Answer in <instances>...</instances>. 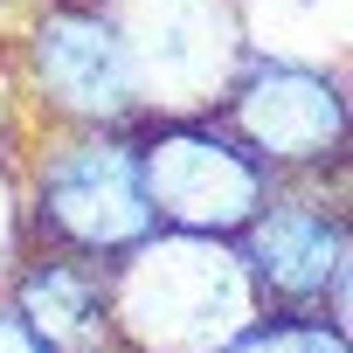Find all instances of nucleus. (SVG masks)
<instances>
[{"mask_svg":"<svg viewBox=\"0 0 353 353\" xmlns=\"http://www.w3.org/2000/svg\"><path fill=\"white\" fill-rule=\"evenodd\" d=\"M35 8H42V0H0V49H14V35L28 28Z\"/></svg>","mask_w":353,"mask_h":353,"instance_id":"9b49d317","label":"nucleus"},{"mask_svg":"<svg viewBox=\"0 0 353 353\" xmlns=\"http://www.w3.org/2000/svg\"><path fill=\"white\" fill-rule=\"evenodd\" d=\"M14 215H21V250H63V256L111 263L132 243H145L159 222L145 208L132 125L125 132L35 125L28 159L14 173Z\"/></svg>","mask_w":353,"mask_h":353,"instance_id":"f03ea898","label":"nucleus"},{"mask_svg":"<svg viewBox=\"0 0 353 353\" xmlns=\"http://www.w3.org/2000/svg\"><path fill=\"white\" fill-rule=\"evenodd\" d=\"M14 263L21 270L0 284V291H8V305L35 325V339L49 353H118L104 263L63 256V250H21Z\"/></svg>","mask_w":353,"mask_h":353,"instance_id":"6e6552de","label":"nucleus"},{"mask_svg":"<svg viewBox=\"0 0 353 353\" xmlns=\"http://www.w3.org/2000/svg\"><path fill=\"white\" fill-rule=\"evenodd\" d=\"M0 353H49V346L35 339V325L8 305V291H0Z\"/></svg>","mask_w":353,"mask_h":353,"instance_id":"9d476101","label":"nucleus"},{"mask_svg":"<svg viewBox=\"0 0 353 353\" xmlns=\"http://www.w3.org/2000/svg\"><path fill=\"white\" fill-rule=\"evenodd\" d=\"M215 118L277 181H339L346 173V77L325 63L250 49Z\"/></svg>","mask_w":353,"mask_h":353,"instance_id":"423d86ee","label":"nucleus"},{"mask_svg":"<svg viewBox=\"0 0 353 353\" xmlns=\"http://www.w3.org/2000/svg\"><path fill=\"white\" fill-rule=\"evenodd\" d=\"M118 353H222L263 319V298L229 236L152 229L104 263Z\"/></svg>","mask_w":353,"mask_h":353,"instance_id":"f257e3e1","label":"nucleus"},{"mask_svg":"<svg viewBox=\"0 0 353 353\" xmlns=\"http://www.w3.org/2000/svg\"><path fill=\"white\" fill-rule=\"evenodd\" d=\"M222 353H353L346 325L325 312H263L250 332H236Z\"/></svg>","mask_w":353,"mask_h":353,"instance_id":"1a4fd4ad","label":"nucleus"},{"mask_svg":"<svg viewBox=\"0 0 353 353\" xmlns=\"http://www.w3.org/2000/svg\"><path fill=\"white\" fill-rule=\"evenodd\" d=\"M145 118H201L250 63V0H104Z\"/></svg>","mask_w":353,"mask_h":353,"instance_id":"7ed1b4c3","label":"nucleus"},{"mask_svg":"<svg viewBox=\"0 0 353 353\" xmlns=\"http://www.w3.org/2000/svg\"><path fill=\"white\" fill-rule=\"evenodd\" d=\"M8 56H14V83H21L35 125L125 132L145 118L104 0H42Z\"/></svg>","mask_w":353,"mask_h":353,"instance_id":"20e7f679","label":"nucleus"},{"mask_svg":"<svg viewBox=\"0 0 353 353\" xmlns=\"http://www.w3.org/2000/svg\"><path fill=\"white\" fill-rule=\"evenodd\" d=\"M243 270L263 298V312H325L346 325V291H353V229L339 181H277L270 201L250 215L236 236Z\"/></svg>","mask_w":353,"mask_h":353,"instance_id":"0eeeda50","label":"nucleus"},{"mask_svg":"<svg viewBox=\"0 0 353 353\" xmlns=\"http://www.w3.org/2000/svg\"><path fill=\"white\" fill-rule=\"evenodd\" d=\"M139 145V181H145V208L159 229H188V236H243L250 215L270 201L277 173L215 118H139L132 125Z\"/></svg>","mask_w":353,"mask_h":353,"instance_id":"39448f33","label":"nucleus"}]
</instances>
